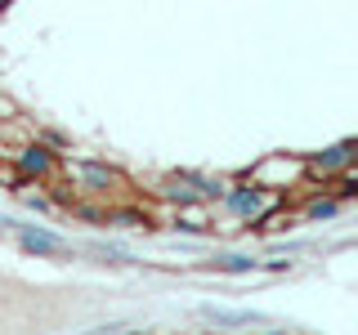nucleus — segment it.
<instances>
[{
  "label": "nucleus",
  "instance_id": "nucleus-7",
  "mask_svg": "<svg viewBox=\"0 0 358 335\" xmlns=\"http://www.w3.org/2000/svg\"><path fill=\"white\" fill-rule=\"evenodd\" d=\"M206 268H215V273H233V277H246V273H260V260H255V255H242V251H220Z\"/></svg>",
  "mask_w": 358,
  "mask_h": 335
},
{
  "label": "nucleus",
  "instance_id": "nucleus-1",
  "mask_svg": "<svg viewBox=\"0 0 358 335\" xmlns=\"http://www.w3.org/2000/svg\"><path fill=\"white\" fill-rule=\"evenodd\" d=\"M0 232H14L18 251L36 255V260H63V255H76L72 237H63V232H54V228H41V223H22L14 215H0Z\"/></svg>",
  "mask_w": 358,
  "mask_h": 335
},
{
  "label": "nucleus",
  "instance_id": "nucleus-9",
  "mask_svg": "<svg viewBox=\"0 0 358 335\" xmlns=\"http://www.w3.org/2000/svg\"><path fill=\"white\" fill-rule=\"evenodd\" d=\"M171 228L184 232V237H210V223H206V219H193V215H175Z\"/></svg>",
  "mask_w": 358,
  "mask_h": 335
},
{
  "label": "nucleus",
  "instance_id": "nucleus-3",
  "mask_svg": "<svg viewBox=\"0 0 358 335\" xmlns=\"http://www.w3.org/2000/svg\"><path fill=\"white\" fill-rule=\"evenodd\" d=\"M67 174H72L76 188L90 193V197H117L121 188H126V174L108 161H94V156H72V161H67Z\"/></svg>",
  "mask_w": 358,
  "mask_h": 335
},
{
  "label": "nucleus",
  "instance_id": "nucleus-8",
  "mask_svg": "<svg viewBox=\"0 0 358 335\" xmlns=\"http://www.w3.org/2000/svg\"><path fill=\"white\" fill-rule=\"evenodd\" d=\"M341 201H336L331 193H322V197H313V201H305V210H300V215H305V223H322V219H336L341 215Z\"/></svg>",
  "mask_w": 358,
  "mask_h": 335
},
{
  "label": "nucleus",
  "instance_id": "nucleus-4",
  "mask_svg": "<svg viewBox=\"0 0 358 335\" xmlns=\"http://www.w3.org/2000/svg\"><path fill=\"white\" fill-rule=\"evenodd\" d=\"M354 156H358V139H341V143H331V148L313 152L309 161H305V174L309 179H336L341 170H350V165H354Z\"/></svg>",
  "mask_w": 358,
  "mask_h": 335
},
{
  "label": "nucleus",
  "instance_id": "nucleus-14",
  "mask_svg": "<svg viewBox=\"0 0 358 335\" xmlns=\"http://www.w3.org/2000/svg\"><path fill=\"white\" fill-rule=\"evenodd\" d=\"M0 9H9V0H0Z\"/></svg>",
  "mask_w": 358,
  "mask_h": 335
},
{
  "label": "nucleus",
  "instance_id": "nucleus-5",
  "mask_svg": "<svg viewBox=\"0 0 358 335\" xmlns=\"http://www.w3.org/2000/svg\"><path fill=\"white\" fill-rule=\"evenodd\" d=\"M197 318L206 327H220V331H233V327H273L268 313H255V308H220V304H197Z\"/></svg>",
  "mask_w": 358,
  "mask_h": 335
},
{
  "label": "nucleus",
  "instance_id": "nucleus-12",
  "mask_svg": "<svg viewBox=\"0 0 358 335\" xmlns=\"http://www.w3.org/2000/svg\"><path fill=\"white\" fill-rule=\"evenodd\" d=\"M354 197H358V179H354L350 170H341V184H336V201L345 206V201H354Z\"/></svg>",
  "mask_w": 358,
  "mask_h": 335
},
{
  "label": "nucleus",
  "instance_id": "nucleus-11",
  "mask_svg": "<svg viewBox=\"0 0 358 335\" xmlns=\"http://www.w3.org/2000/svg\"><path fill=\"white\" fill-rule=\"evenodd\" d=\"M90 251H94L99 260H108V264H134V255L126 251V246H108V241H99V246H90Z\"/></svg>",
  "mask_w": 358,
  "mask_h": 335
},
{
  "label": "nucleus",
  "instance_id": "nucleus-13",
  "mask_svg": "<svg viewBox=\"0 0 358 335\" xmlns=\"http://www.w3.org/2000/svg\"><path fill=\"white\" fill-rule=\"evenodd\" d=\"M260 273H291V260H260Z\"/></svg>",
  "mask_w": 358,
  "mask_h": 335
},
{
  "label": "nucleus",
  "instance_id": "nucleus-10",
  "mask_svg": "<svg viewBox=\"0 0 358 335\" xmlns=\"http://www.w3.org/2000/svg\"><path fill=\"white\" fill-rule=\"evenodd\" d=\"M14 193H18V201H22V206H27V210H36V215H50V210H54V201L45 197V193H31L27 184H22V188H14Z\"/></svg>",
  "mask_w": 358,
  "mask_h": 335
},
{
  "label": "nucleus",
  "instance_id": "nucleus-6",
  "mask_svg": "<svg viewBox=\"0 0 358 335\" xmlns=\"http://www.w3.org/2000/svg\"><path fill=\"white\" fill-rule=\"evenodd\" d=\"M59 170V152H50V143H22L18 148V174L22 179H54Z\"/></svg>",
  "mask_w": 358,
  "mask_h": 335
},
{
  "label": "nucleus",
  "instance_id": "nucleus-2",
  "mask_svg": "<svg viewBox=\"0 0 358 335\" xmlns=\"http://www.w3.org/2000/svg\"><path fill=\"white\" fill-rule=\"evenodd\" d=\"M220 206L229 210L233 219H242V223H255L260 215H268L273 206H282V197L273 193V184H224V193H220Z\"/></svg>",
  "mask_w": 358,
  "mask_h": 335
}]
</instances>
